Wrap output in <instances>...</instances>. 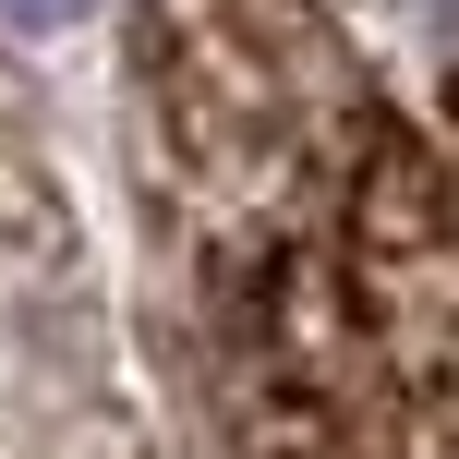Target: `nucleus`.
I'll use <instances>...</instances> for the list:
<instances>
[{"label": "nucleus", "instance_id": "nucleus-1", "mask_svg": "<svg viewBox=\"0 0 459 459\" xmlns=\"http://www.w3.org/2000/svg\"><path fill=\"white\" fill-rule=\"evenodd\" d=\"M85 0H0V24H73Z\"/></svg>", "mask_w": 459, "mask_h": 459}]
</instances>
